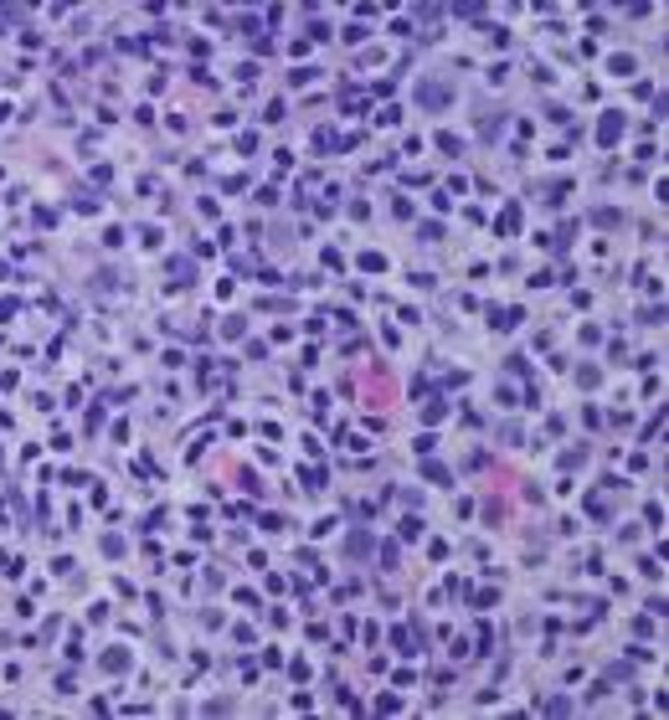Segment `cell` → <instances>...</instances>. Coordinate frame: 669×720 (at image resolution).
<instances>
[{
	"mask_svg": "<svg viewBox=\"0 0 669 720\" xmlns=\"http://www.w3.org/2000/svg\"><path fill=\"white\" fill-rule=\"evenodd\" d=\"M170 273H175V283H191V263H186V257H175Z\"/></svg>",
	"mask_w": 669,
	"mask_h": 720,
	"instance_id": "cell-4",
	"label": "cell"
},
{
	"mask_svg": "<svg viewBox=\"0 0 669 720\" xmlns=\"http://www.w3.org/2000/svg\"><path fill=\"white\" fill-rule=\"evenodd\" d=\"M515 226H520V206H510V211L499 217V232H515Z\"/></svg>",
	"mask_w": 669,
	"mask_h": 720,
	"instance_id": "cell-3",
	"label": "cell"
},
{
	"mask_svg": "<svg viewBox=\"0 0 669 720\" xmlns=\"http://www.w3.org/2000/svg\"><path fill=\"white\" fill-rule=\"evenodd\" d=\"M618 134H623V119H618V113H608V119H602V129H597V139H602V144H613Z\"/></svg>",
	"mask_w": 669,
	"mask_h": 720,
	"instance_id": "cell-2",
	"label": "cell"
},
{
	"mask_svg": "<svg viewBox=\"0 0 669 720\" xmlns=\"http://www.w3.org/2000/svg\"><path fill=\"white\" fill-rule=\"evenodd\" d=\"M448 98H453V88H438V83H422L417 88V103H428V108H443Z\"/></svg>",
	"mask_w": 669,
	"mask_h": 720,
	"instance_id": "cell-1",
	"label": "cell"
}]
</instances>
